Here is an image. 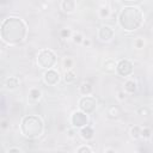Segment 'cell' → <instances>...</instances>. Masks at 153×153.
Returning a JSON list of instances; mask_svg holds the SVG:
<instances>
[{"instance_id": "obj_1", "label": "cell", "mask_w": 153, "mask_h": 153, "mask_svg": "<svg viewBox=\"0 0 153 153\" xmlns=\"http://www.w3.org/2000/svg\"><path fill=\"white\" fill-rule=\"evenodd\" d=\"M27 35V26L25 22L16 16L7 17L0 24V38L10 45L22 43Z\"/></svg>"}, {"instance_id": "obj_2", "label": "cell", "mask_w": 153, "mask_h": 153, "mask_svg": "<svg viewBox=\"0 0 153 153\" xmlns=\"http://www.w3.org/2000/svg\"><path fill=\"white\" fill-rule=\"evenodd\" d=\"M117 20L124 31H135L143 24V13L136 6H126L121 10Z\"/></svg>"}, {"instance_id": "obj_3", "label": "cell", "mask_w": 153, "mask_h": 153, "mask_svg": "<svg viewBox=\"0 0 153 153\" xmlns=\"http://www.w3.org/2000/svg\"><path fill=\"white\" fill-rule=\"evenodd\" d=\"M44 123L37 115L24 116L20 121V133L26 139H36L43 134Z\"/></svg>"}, {"instance_id": "obj_4", "label": "cell", "mask_w": 153, "mask_h": 153, "mask_svg": "<svg viewBox=\"0 0 153 153\" xmlns=\"http://www.w3.org/2000/svg\"><path fill=\"white\" fill-rule=\"evenodd\" d=\"M57 61L56 54L50 49H41L36 55V62L39 68L49 69L55 66Z\"/></svg>"}, {"instance_id": "obj_5", "label": "cell", "mask_w": 153, "mask_h": 153, "mask_svg": "<svg viewBox=\"0 0 153 153\" xmlns=\"http://www.w3.org/2000/svg\"><path fill=\"white\" fill-rule=\"evenodd\" d=\"M78 106H79V110H81L82 112L91 115L97 110V100L94 97H92L90 94L82 96L78 102Z\"/></svg>"}, {"instance_id": "obj_6", "label": "cell", "mask_w": 153, "mask_h": 153, "mask_svg": "<svg viewBox=\"0 0 153 153\" xmlns=\"http://www.w3.org/2000/svg\"><path fill=\"white\" fill-rule=\"evenodd\" d=\"M134 72V65L128 59H122L116 62V73L121 76H129Z\"/></svg>"}, {"instance_id": "obj_7", "label": "cell", "mask_w": 153, "mask_h": 153, "mask_svg": "<svg viewBox=\"0 0 153 153\" xmlns=\"http://www.w3.org/2000/svg\"><path fill=\"white\" fill-rule=\"evenodd\" d=\"M90 122V118H88V115L82 112L81 110H76L72 114L71 116V124L73 126V128H81L86 124H88Z\"/></svg>"}, {"instance_id": "obj_8", "label": "cell", "mask_w": 153, "mask_h": 153, "mask_svg": "<svg viewBox=\"0 0 153 153\" xmlns=\"http://www.w3.org/2000/svg\"><path fill=\"white\" fill-rule=\"evenodd\" d=\"M43 80L47 85L49 86H55L59 84L60 81V74L59 72H56L55 69L53 68H49V69H45L44 74H43Z\"/></svg>"}, {"instance_id": "obj_9", "label": "cell", "mask_w": 153, "mask_h": 153, "mask_svg": "<svg viewBox=\"0 0 153 153\" xmlns=\"http://www.w3.org/2000/svg\"><path fill=\"white\" fill-rule=\"evenodd\" d=\"M114 35H115V31L111 26L109 25H102L99 29H98V38L102 41V42H110L112 38H114Z\"/></svg>"}, {"instance_id": "obj_10", "label": "cell", "mask_w": 153, "mask_h": 153, "mask_svg": "<svg viewBox=\"0 0 153 153\" xmlns=\"http://www.w3.org/2000/svg\"><path fill=\"white\" fill-rule=\"evenodd\" d=\"M79 134H80V136H81L84 140L88 141V140L93 139V136H94V129H93L91 126L86 124V126L79 128Z\"/></svg>"}, {"instance_id": "obj_11", "label": "cell", "mask_w": 153, "mask_h": 153, "mask_svg": "<svg viewBox=\"0 0 153 153\" xmlns=\"http://www.w3.org/2000/svg\"><path fill=\"white\" fill-rule=\"evenodd\" d=\"M103 72H105L106 74H112L116 72V61L114 59H106L102 66Z\"/></svg>"}, {"instance_id": "obj_12", "label": "cell", "mask_w": 153, "mask_h": 153, "mask_svg": "<svg viewBox=\"0 0 153 153\" xmlns=\"http://www.w3.org/2000/svg\"><path fill=\"white\" fill-rule=\"evenodd\" d=\"M61 10L65 13H73L76 10V2L75 0H63L61 2Z\"/></svg>"}, {"instance_id": "obj_13", "label": "cell", "mask_w": 153, "mask_h": 153, "mask_svg": "<svg viewBox=\"0 0 153 153\" xmlns=\"http://www.w3.org/2000/svg\"><path fill=\"white\" fill-rule=\"evenodd\" d=\"M136 90H137V84H136L135 80H133V79L126 80V82H124V88H123V91H124L126 93L133 94V93L136 92Z\"/></svg>"}, {"instance_id": "obj_14", "label": "cell", "mask_w": 153, "mask_h": 153, "mask_svg": "<svg viewBox=\"0 0 153 153\" xmlns=\"http://www.w3.org/2000/svg\"><path fill=\"white\" fill-rule=\"evenodd\" d=\"M63 80H65L66 84H73V82H75V80H76V74H75V72H74L73 69H67V71L65 72Z\"/></svg>"}, {"instance_id": "obj_15", "label": "cell", "mask_w": 153, "mask_h": 153, "mask_svg": "<svg viewBox=\"0 0 153 153\" xmlns=\"http://www.w3.org/2000/svg\"><path fill=\"white\" fill-rule=\"evenodd\" d=\"M5 86L8 90H16L19 86V79L17 76H10L8 79H6L5 81Z\"/></svg>"}, {"instance_id": "obj_16", "label": "cell", "mask_w": 153, "mask_h": 153, "mask_svg": "<svg viewBox=\"0 0 153 153\" xmlns=\"http://www.w3.org/2000/svg\"><path fill=\"white\" fill-rule=\"evenodd\" d=\"M79 91H80V93H81L82 96H88V94H91V93H92L93 87H92L91 82H88V81H84V82L80 85Z\"/></svg>"}, {"instance_id": "obj_17", "label": "cell", "mask_w": 153, "mask_h": 153, "mask_svg": "<svg viewBox=\"0 0 153 153\" xmlns=\"http://www.w3.org/2000/svg\"><path fill=\"white\" fill-rule=\"evenodd\" d=\"M108 117L109 118H118L120 116H121V109L117 106V105H112V106H110L109 109H108Z\"/></svg>"}, {"instance_id": "obj_18", "label": "cell", "mask_w": 153, "mask_h": 153, "mask_svg": "<svg viewBox=\"0 0 153 153\" xmlns=\"http://www.w3.org/2000/svg\"><path fill=\"white\" fill-rule=\"evenodd\" d=\"M29 97H30V99H32V100H39L41 97H42V91H41L38 87H32V88H30V91H29Z\"/></svg>"}, {"instance_id": "obj_19", "label": "cell", "mask_w": 153, "mask_h": 153, "mask_svg": "<svg viewBox=\"0 0 153 153\" xmlns=\"http://www.w3.org/2000/svg\"><path fill=\"white\" fill-rule=\"evenodd\" d=\"M141 128H142V127H140V126H133V127L130 128V136H131L134 140L141 137Z\"/></svg>"}, {"instance_id": "obj_20", "label": "cell", "mask_w": 153, "mask_h": 153, "mask_svg": "<svg viewBox=\"0 0 153 153\" xmlns=\"http://www.w3.org/2000/svg\"><path fill=\"white\" fill-rule=\"evenodd\" d=\"M99 17L100 18H103V19H106L109 16H110V10H109V7H100L99 8Z\"/></svg>"}, {"instance_id": "obj_21", "label": "cell", "mask_w": 153, "mask_h": 153, "mask_svg": "<svg viewBox=\"0 0 153 153\" xmlns=\"http://www.w3.org/2000/svg\"><path fill=\"white\" fill-rule=\"evenodd\" d=\"M152 135V129L149 127H143L141 128V137L143 139H149Z\"/></svg>"}, {"instance_id": "obj_22", "label": "cell", "mask_w": 153, "mask_h": 153, "mask_svg": "<svg viewBox=\"0 0 153 153\" xmlns=\"http://www.w3.org/2000/svg\"><path fill=\"white\" fill-rule=\"evenodd\" d=\"M71 36H72V30L68 29V27H65V29H62V30L60 31V37L63 38V39H67V38H69Z\"/></svg>"}, {"instance_id": "obj_23", "label": "cell", "mask_w": 153, "mask_h": 153, "mask_svg": "<svg viewBox=\"0 0 153 153\" xmlns=\"http://www.w3.org/2000/svg\"><path fill=\"white\" fill-rule=\"evenodd\" d=\"M137 114H139L140 116H145V117H146V116H149V115H151V109H149L148 106H145V105H143V106H141V108L137 110Z\"/></svg>"}, {"instance_id": "obj_24", "label": "cell", "mask_w": 153, "mask_h": 153, "mask_svg": "<svg viewBox=\"0 0 153 153\" xmlns=\"http://www.w3.org/2000/svg\"><path fill=\"white\" fill-rule=\"evenodd\" d=\"M82 35L81 33H74V35H72V39H73V42L75 43V44H81V42H82Z\"/></svg>"}, {"instance_id": "obj_25", "label": "cell", "mask_w": 153, "mask_h": 153, "mask_svg": "<svg viewBox=\"0 0 153 153\" xmlns=\"http://www.w3.org/2000/svg\"><path fill=\"white\" fill-rule=\"evenodd\" d=\"M78 153H92V148L90 146H80L79 148H76Z\"/></svg>"}, {"instance_id": "obj_26", "label": "cell", "mask_w": 153, "mask_h": 153, "mask_svg": "<svg viewBox=\"0 0 153 153\" xmlns=\"http://www.w3.org/2000/svg\"><path fill=\"white\" fill-rule=\"evenodd\" d=\"M63 67L67 68V69H71V68L73 67V60H72L71 57H66V59L63 60Z\"/></svg>"}, {"instance_id": "obj_27", "label": "cell", "mask_w": 153, "mask_h": 153, "mask_svg": "<svg viewBox=\"0 0 153 153\" xmlns=\"http://www.w3.org/2000/svg\"><path fill=\"white\" fill-rule=\"evenodd\" d=\"M134 45H135V48L141 49V48H143L145 42H143V39H142V38H136V39H135V42H134Z\"/></svg>"}, {"instance_id": "obj_28", "label": "cell", "mask_w": 153, "mask_h": 153, "mask_svg": "<svg viewBox=\"0 0 153 153\" xmlns=\"http://www.w3.org/2000/svg\"><path fill=\"white\" fill-rule=\"evenodd\" d=\"M126 96H127V93L124 91H118V93H117V98L120 100H124L126 99Z\"/></svg>"}, {"instance_id": "obj_29", "label": "cell", "mask_w": 153, "mask_h": 153, "mask_svg": "<svg viewBox=\"0 0 153 153\" xmlns=\"http://www.w3.org/2000/svg\"><path fill=\"white\" fill-rule=\"evenodd\" d=\"M81 44L85 45V47H90V45H91V39H88V38H82Z\"/></svg>"}, {"instance_id": "obj_30", "label": "cell", "mask_w": 153, "mask_h": 153, "mask_svg": "<svg viewBox=\"0 0 153 153\" xmlns=\"http://www.w3.org/2000/svg\"><path fill=\"white\" fill-rule=\"evenodd\" d=\"M8 152H22V148H19V147H10Z\"/></svg>"}, {"instance_id": "obj_31", "label": "cell", "mask_w": 153, "mask_h": 153, "mask_svg": "<svg viewBox=\"0 0 153 153\" xmlns=\"http://www.w3.org/2000/svg\"><path fill=\"white\" fill-rule=\"evenodd\" d=\"M0 127L4 128V129H6V128L8 127V122H7V121H2V122L0 123Z\"/></svg>"}, {"instance_id": "obj_32", "label": "cell", "mask_w": 153, "mask_h": 153, "mask_svg": "<svg viewBox=\"0 0 153 153\" xmlns=\"http://www.w3.org/2000/svg\"><path fill=\"white\" fill-rule=\"evenodd\" d=\"M68 135L69 136H73L74 135V130H68Z\"/></svg>"}, {"instance_id": "obj_33", "label": "cell", "mask_w": 153, "mask_h": 153, "mask_svg": "<svg viewBox=\"0 0 153 153\" xmlns=\"http://www.w3.org/2000/svg\"><path fill=\"white\" fill-rule=\"evenodd\" d=\"M105 152H115V149H111V148H109V149H105Z\"/></svg>"}, {"instance_id": "obj_34", "label": "cell", "mask_w": 153, "mask_h": 153, "mask_svg": "<svg viewBox=\"0 0 153 153\" xmlns=\"http://www.w3.org/2000/svg\"><path fill=\"white\" fill-rule=\"evenodd\" d=\"M128 1H133V0H128Z\"/></svg>"}, {"instance_id": "obj_35", "label": "cell", "mask_w": 153, "mask_h": 153, "mask_svg": "<svg viewBox=\"0 0 153 153\" xmlns=\"http://www.w3.org/2000/svg\"><path fill=\"white\" fill-rule=\"evenodd\" d=\"M50 1H54V0H50Z\"/></svg>"}]
</instances>
